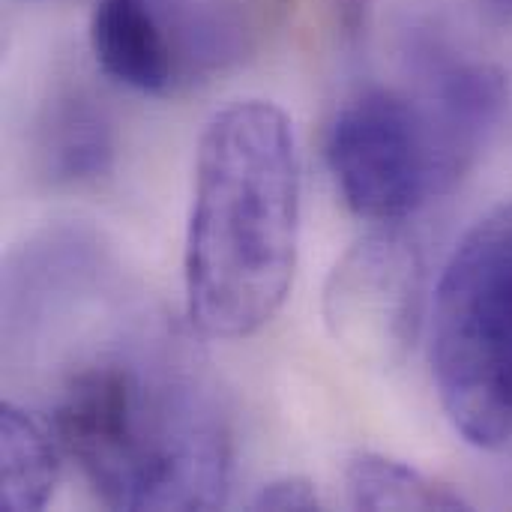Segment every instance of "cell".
<instances>
[{"label":"cell","mask_w":512,"mask_h":512,"mask_svg":"<svg viewBox=\"0 0 512 512\" xmlns=\"http://www.w3.org/2000/svg\"><path fill=\"white\" fill-rule=\"evenodd\" d=\"M432 378L456 432L512 438V201L480 216L444 264L432 306Z\"/></svg>","instance_id":"3957f363"},{"label":"cell","mask_w":512,"mask_h":512,"mask_svg":"<svg viewBox=\"0 0 512 512\" xmlns=\"http://www.w3.org/2000/svg\"><path fill=\"white\" fill-rule=\"evenodd\" d=\"M420 249L396 228L375 231L345 252L324 288L327 327L363 363L387 366L399 357L420 321Z\"/></svg>","instance_id":"5b68a950"},{"label":"cell","mask_w":512,"mask_h":512,"mask_svg":"<svg viewBox=\"0 0 512 512\" xmlns=\"http://www.w3.org/2000/svg\"><path fill=\"white\" fill-rule=\"evenodd\" d=\"M324 153L345 204L390 225L450 192L477 159L423 87L357 93L330 120Z\"/></svg>","instance_id":"277c9868"},{"label":"cell","mask_w":512,"mask_h":512,"mask_svg":"<svg viewBox=\"0 0 512 512\" xmlns=\"http://www.w3.org/2000/svg\"><path fill=\"white\" fill-rule=\"evenodd\" d=\"M36 156L54 186L96 183L111 171L114 159V135L105 111L81 93L54 99L36 126Z\"/></svg>","instance_id":"52a82bcc"},{"label":"cell","mask_w":512,"mask_h":512,"mask_svg":"<svg viewBox=\"0 0 512 512\" xmlns=\"http://www.w3.org/2000/svg\"><path fill=\"white\" fill-rule=\"evenodd\" d=\"M300 252V153L294 123L267 99L216 111L195 153L183 288L189 324L246 339L282 309Z\"/></svg>","instance_id":"7a4b0ae2"},{"label":"cell","mask_w":512,"mask_h":512,"mask_svg":"<svg viewBox=\"0 0 512 512\" xmlns=\"http://www.w3.org/2000/svg\"><path fill=\"white\" fill-rule=\"evenodd\" d=\"M57 435L24 408L0 411V504L9 512L42 510L57 486Z\"/></svg>","instance_id":"ba28073f"},{"label":"cell","mask_w":512,"mask_h":512,"mask_svg":"<svg viewBox=\"0 0 512 512\" xmlns=\"http://www.w3.org/2000/svg\"><path fill=\"white\" fill-rule=\"evenodd\" d=\"M321 495L306 477H279L258 489L252 510H321Z\"/></svg>","instance_id":"30bf717a"},{"label":"cell","mask_w":512,"mask_h":512,"mask_svg":"<svg viewBox=\"0 0 512 512\" xmlns=\"http://www.w3.org/2000/svg\"><path fill=\"white\" fill-rule=\"evenodd\" d=\"M489 9L501 18H512V0H489Z\"/></svg>","instance_id":"7c38bea8"},{"label":"cell","mask_w":512,"mask_h":512,"mask_svg":"<svg viewBox=\"0 0 512 512\" xmlns=\"http://www.w3.org/2000/svg\"><path fill=\"white\" fill-rule=\"evenodd\" d=\"M156 342L81 360L57 390L54 435L111 510H216L231 486L228 414L198 363Z\"/></svg>","instance_id":"6da1fadb"},{"label":"cell","mask_w":512,"mask_h":512,"mask_svg":"<svg viewBox=\"0 0 512 512\" xmlns=\"http://www.w3.org/2000/svg\"><path fill=\"white\" fill-rule=\"evenodd\" d=\"M372 3L375 0H336L339 6V21L345 27V33L351 36H360L369 24V15H372Z\"/></svg>","instance_id":"8fae6325"},{"label":"cell","mask_w":512,"mask_h":512,"mask_svg":"<svg viewBox=\"0 0 512 512\" xmlns=\"http://www.w3.org/2000/svg\"><path fill=\"white\" fill-rule=\"evenodd\" d=\"M348 501L357 510H465V498L423 471L381 456L357 453L345 468Z\"/></svg>","instance_id":"9c48e42d"},{"label":"cell","mask_w":512,"mask_h":512,"mask_svg":"<svg viewBox=\"0 0 512 512\" xmlns=\"http://www.w3.org/2000/svg\"><path fill=\"white\" fill-rule=\"evenodd\" d=\"M99 69L138 93H168L177 81V51L153 0H96L87 27Z\"/></svg>","instance_id":"8992f818"}]
</instances>
